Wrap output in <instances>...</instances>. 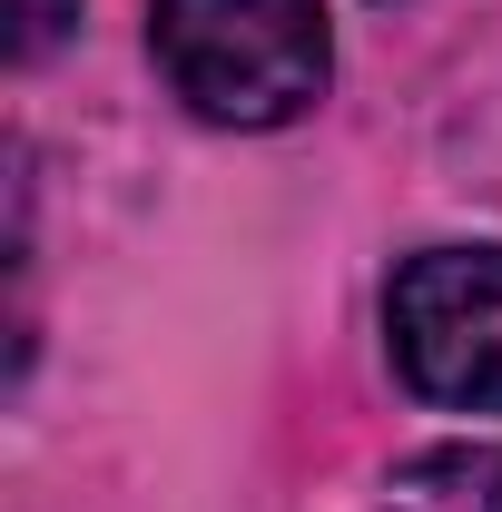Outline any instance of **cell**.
<instances>
[{
  "label": "cell",
  "instance_id": "1",
  "mask_svg": "<svg viewBox=\"0 0 502 512\" xmlns=\"http://www.w3.org/2000/svg\"><path fill=\"white\" fill-rule=\"evenodd\" d=\"M168 89L217 128H286L325 99V10L315 0H158L148 20Z\"/></svg>",
  "mask_w": 502,
  "mask_h": 512
},
{
  "label": "cell",
  "instance_id": "4",
  "mask_svg": "<svg viewBox=\"0 0 502 512\" xmlns=\"http://www.w3.org/2000/svg\"><path fill=\"white\" fill-rule=\"evenodd\" d=\"M69 20H79V0H10V60H40Z\"/></svg>",
  "mask_w": 502,
  "mask_h": 512
},
{
  "label": "cell",
  "instance_id": "3",
  "mask_svg": "<svg viewBox=\"0 0 502 512\" xmlns=\"http://www.w3.org/2000/svg\"><path fill=\"white\" fill-rule=\"evenodd\" d=\"M384 512H502V453H424L384 483Z\"/></svg>",
  "mask_w": 502,
  "mask_h": 512
},
{
  "label": "cell",
  "instance_id": "2",
  "mask_svg": "<svg viewBox=\"0 0 502 512\" xmlns=\"http://www.w3.org/2000/svg\"><path fill=\"white\" fill-rule=\"evenodd\" d=\"M394 365L453 414H502V247H434L384 296Z\"/></svg>",
  "mask_w": 502,
  "mask_h": 512
}]
</instances>
